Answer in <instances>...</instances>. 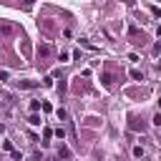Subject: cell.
Wrapping results in <instances>:
<instances>
[{"instance_id":"1","label":"cell","mask_w":161,"mask_h":161,"mask_svg":"<svg viewBox=\"0 0 161 161\" xmlns=\"http://www.w3.org/2000/svg\"><path fill=\"white\" fill-rule=\"evenodd\" d=\"M13 33H18V25L15 23H0V38H8Z\"/></svg>"},{"instance_id":"2","label":"cell","mask_w":161,"mask_h":161,"mask_svg":"<svg viewBox=\"0 0 161 161\" xmlns=\"http://www.w3.org/2000/svg\"><path fill=\"white\" fill-rule=\"evenodd\" d=\"M53 55V45L50 43H40L38 45V58H50Z\"/></svg>"},{"instance_id":"3","label":"cell","mask_w":161,"mask_h":161,"mask_svg":"<svg viewBox=\"0 0 161 161\" xmlns=\"http://www.w3.org/2000/svg\"><path fill=\"white\" fill-rule=\"evenodd\" d=\"M101 80H103V88H111V86H113V75H111V73H103Z\"/></svg>"},{"instance_id":"4","label":"cell","mask_w":161,"mask_h":161,"mask_svg":"<svg viewBox=\"0 0 161 161\" xmlns=\"http://www.w3.org/2000/svg\"><path fill=\"white\" fill-rule=\"evenodd\" d=\"M58 158H70V148L68 146H60L58 148Z\"/></svg>"},{"instance_id":"5","label":"cell","mask_w":161,"mask_h":161,"mask_svg":"<svg viewBox=\"0 0 161 161\" xmlns=\"http://www.w3.org/2000/svg\"><path fill=\"white\" fill-rule=\"evenodd\" d=\"M53 136H55V138H60V141H63V138H65V128H63V126H58V128H55V131H53Z\"/></svg>"},{"instance_id":"6","label":"cell","mask_w":161,"mask_h":161,"mask_svg":"<svg viewBox=\"0 0 161 161\" xmlns=\"http://www.w3.org/2000/svg\"><path fill=\"white\" fill-rule=\"evenodd\" d=\"M20 88H38L35 80H20Z\"/></svg>"},{"instance_id":"7","label":"cell","mask_w":161,"mask_h":161,"mask_svg":"<svg viewBox=\"0 0 161 161\" xmlns=\"http://www.w3.org/2000/svg\"><path fill=\"white\" fill-rule=\"evenodd\" d=\"M28 123H30V126H40V116H38V113H33V116L28 118Z\"/></svg>"},{"instance_id":"8","label":"cell","mask_w":161,"mask_h":161,"mask_svg":"<svg viewBox=\"0 0 161 161\" xmlns=\"http://www.w3.org/2000/svg\"><path fill=\"white\" fill-rule=\"evenodd\" d=\"M131 128H133V131H146V123H138V121H131Z\"/></svg>"},{"instance_id":"9","label":"cell","mask_w":161,"mask_h":161,"mask_svg":"<svg viewBox=\"0 0 161 161\" xmlns=\"http://www.w3.org/2000/svg\"><path fill=\"white\" fill-rule=\"evenodd\" d=\"M131 78H133V80H141V78H143V73H141L138 68H133V70H131Z\"/></svg>"},{"instance_id":"10","label":"cell","mask_w":161,"mask_h":161,"mask_svg":"<svg viewBox=\"0 0 161 161\" xmlns=\"http://www.w3.org/2000/svg\"><path fill=\"white\" fill-rule=\"evenodd\" d=\"M133 156L141 158V156H143V146H133Z\"/></svg>"},{"instance_id":"11","label":"cell","mask_w":161,"mask_h":161,"mask_svg":"<svg viewBox=\"0 0 161 161\" xmlns=\"http://www.w3.org/2000/svg\"><path fill=\"white\" fill-rule=\"evenodd\" d=\"M151 15H153V18H161V8H158V5H151Z\"/></svg>"},{"instance_id":"12","label":"cell","mask_w":161,"mask_h":161,"mask_svg":"<svg viewBox=\"0 0 161 161\" xmlns=\"http://www.w3.org/2000/svg\"><path fill=\"white\" fill-rule=\"evenodd\" d=\"M30 111H33V113L40 111V101H30Z\"/></svg>"},{"instance_id":"13","label":"cell","mask_w":161,"mask_h":161,"mask_svg":"<svg viewBox=\"0 0 161 161\" xmlns=\"http://www.w3.org/2000/svg\"><path fill=\"white\" fill-rule=\"evenodd\" d=\"M50 136H53V128H45V131H43V138H45L43 143H48V138H50Z\"/></svg>"},{"instance_id":"14","label":"cell","mask_w":161,"mask_h":161,"mask_svg":"<svg viewBox=\"0 0 161 161\" xmlns=\"http://www.w3.org/2000/svg\"><path fill=\"white\" fill-rule=\"evenodd\" d=\"M151 53H153V55H161V40H158V43L151 48Z\"/></svg>"},{"instance_id":"15","label":"cell","mask_w":161,"mask_h":161,"mask_svg":"<svg viewBox=\"0 0 161 161\" xmlns=\"http://www.w3.org/2000/svg\"><path fill=\"white\" fill-rule=\"evenodd\" d=\"M40 108H43V111H53V106H50L48 101H43V103H40Z\"/></svg>"},{"instance_id":"16","label":"cell","mask_w":161,"mask_h":161,"mask_svg":"<svg viewBox=\"0 0 161 161\" xmlns=\"http://www.w3.org/2000/svg\"><path fill=\"white\" fill-rule=\"evenodd\" d=\"M55 113H58V118H68V113H65V108H58Z\"/></svg>"},{"instance_id":"17","label":"cell","mask_w":161,"mask_h":161,"mask_svg":"<svg viewBox=\"0 0 161 161\" xmlns=\"http://www.w3.org/2000/svg\"><path fill=\"white\" fill-rule=\"evenodd\" d=\"M3 148H5V151H15V148H13V143H10V141H3Z\"/></svg>"},{"instance_id":"18","label":"cell","mask_w":161,"mask_h":161,"mask_svg":"<svg viewBox=\"0 0 161 161\" xmlns=\"http://www.w3.org/2000/svg\"><path fill=\"white\" fill-rule=\"evenodd\" d=\"M0 80H8V70H0Z\"/></svg>"},{"instance_id":"19","label":"cell","mask_w":161,"mask_h":161,"mask_svg":"<svg viewBox=\"0 0 161 161\" xmlns=\"http://www.w3.org/2000/svg\"><path fill=\"white\" fill-rule=\"evenodd\" d=\"M33 3H35V0H25V5H28V8H30V5H33Z\"/></svg>"},{"instance_id":"20","label":"cell","mask_w":161,"mask_h":161,"mask_svg":"<svg viewBox=\"0 0 161 161\" xmlns=\"http://www.w3.org/2000/svg\"><path fill=\"white\" fill-rule=\"evenodd\" d=\"M123 3H128V5H133V0H123Z\"/></svg>"},{"instance_id":"21","label":"cell","mask_w":161,"mask_h":161,"mask_svg":"<svg viewBox=\"0 0 161 161\" xmlns=\"http://www.w3.org/2000/svg\"><path fill=\"white\" fill-rule=\"evenodd\" d=\"M158 68H161V60H158Z\"/></svg>"},{"instance_id":"22","label":"cell","mask_w":161,"mask_h":161,"mask_svg":"<svg viewBox=\"0 0 161 161\" xmlns=\"http://www.w3.org/2000/svg\"><path fill=\"white\" fill-rule=\"evenodd\" d=\"M158 126H161V123H158Z\"/></svg>"}]
</instances>
